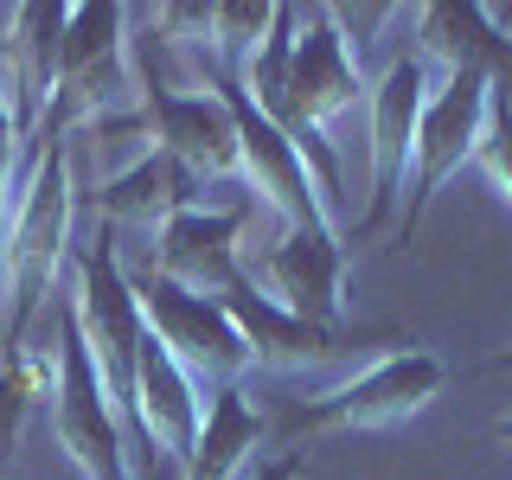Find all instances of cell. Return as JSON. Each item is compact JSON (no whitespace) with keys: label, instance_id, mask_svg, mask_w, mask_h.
Listing matches in <instances>:
<instances>
[{"label":"cell","instance_id":"4","mask_svg":"<svg viewBox=\"0 0 512 480\" xmlns=\"http://www.w3.org/2000/svg\"><path fill=\"white\" fill-rule=\"evenodd\" d=\"M128 58H135V116L154 135V148L180 160L205 192L237 186V122L224 109V96L218 90H167L154 71L148 39H128Z\"/></svg>","mask_w":512,"mask_h":480},{"label":"cell","instance_id":"21","mask_svg":"<svg viewBox=\"0 0 512 480\" xmlns=\"http://www.w3.org/2000/svg\"><path fill=\"white\" fill-rule=\"evenodd\" d=\"M493 436H500V442H512V416H500V423H493Z\"/></svg>","mask_w":512,"mask_h":480},{"label":"cell","instance_id":"11","mask_svg":"<svg viewBox=\"0 0 512 480\" xmlns=\"http://www.w3.org/2000/svg\"><path fill=\"white\" fill-rule=\"evenodd\" d=\"M64 20H71V7H39V0L0 13V96H7V116H13L26 160H39V128L58 90Z\"/></svg>","mask_w":512,"mask_h":480},{"label":"cell","instance_id":"16","mask_svg":"<svg viewBox=\"0 0 512 480\" xmlns=\"http://www.w3.org/2000/svg\"><path fill=\"white\" fill-rule=\"evenodd\" d=\"M218 308L231 314L237 333H244L250 372H256V365H263V372H301V365H320V359H333V352H340V333L295 320L288 308H276V301H269L256 282H231L218 295Z\"/></svg>","mask_w":512,"mask_h":480},{"label":"cell","instance_id":"7","mask_svg":"<svg viewBox=\"0 0 512 480\" xmlns=\"http://www.w3.org/2000/svg\"><path fill=\"white\" fill-rule=\"evenodd\" d=\"M244 263V282H256L276 308H288L308 327L340 333L346 314V263L352 244L340 237V224H301V231H282L276 244L263 250H237Z\"/></svg>","mask_w":512,"mask_h":480},{"label":"cell","instance_id":"8","mask_svg":"<svg viewBox=\"0 0 512 480\" xmlns=\"http://www.w3.org/2000/svg\"><path fill=\"white\" fill-rule=\"evenodd\" d=\"M487 103H493L487 77H442V90H429L423 116H416V141H410V180H404V199H397V237L404 244L423 224L429 199L474 160L480 135H487Z\"/></svg>","mask_w":512,"mask_h":480},{"label":"cell","instance_id":"14","mask_svg":"<svg viewBox=\"0 0 512 480\" xmlns=\"http://www.w3.org/2000/svg\"><path fill=\"white\" fill-rule=\"evenodd\" d=\"M423 64H442L448 77H487L493 90H512V32L474 0H442L416 13Z\"/></svg>","mask_w":512,"mask_h":480},{"label":"cell","instance_id":"9","mask_svg":"<svg viewBox=\"0 0 512 480\" xmlns=\"http://www.w3.org/2000/svg\"><path fill=\"white\" fill-rule=\"evenodd\" d=\"M442 378L448 372H442L436 352L397 346V352H384L378 365H365L359 378H346L340 391H327L320 404H308L295 416V429H359V436H372V429H404L442 397Z\"/></svg>","mask_w":512,"mask_h":480},{"label":"cell","instance_id":"12","mask_svg":"<svg viewBox=\"0 0 512 480\" xmlns=\"http://www.w3.org/2000/svg\"><path fill=\"white\" fill-rule=\"evenodd\" d=\"M429 103V64L423 58H397L384 71V84L372 90V205H365V231H378L384 218L397 212L404 199V180H410V141H416V116Z\"/></svg>","mask_w":512,"mask_h":480},{"label":"cell","instance_id":"13","mask_svg":"<svg viewBox=\"0 0 512 480\" xmlns=\"http://www.w3.org/2000/svg\"><path fill=\"white\" fill-rule=\"evenodd\" d=\"M199 429H205V397L173 352L141 327V346H135V436L154 448L167 468H186L192 448H199Z\"/></svg>","mask_w":512,"mask_h":480},{"label":"cell","instance_id":"15","mask_svg":"<svg viewBox=\"0 0 512 480\" xmlns=\"http://www.w3.org/2000/svg\"><path fill=\"white\" fill-rule=\"evenodd\" d=\"M192 205H212V192H205L192 173L180 167L173 154L148 148L128 173L103 186V199H96V218H103V231H135V237H160V224L173 212H192Z\"/></svg>","mask_w":512,"mask_h":480},{"label":"cell","instance_id":"5","mask_svg":"<svg viewBox=\"0 0 512 480\" xmlns=\"http://www.w3.org/2000/svg\"><path fill=\"white\" fill-rule=\"evenodd\" d=\"M128 288H135L141 327H148L154 340L173 352V365H180V372L199 384V397L231 391V384L250 378V346H244V333L231 327V314H224L218 301L186 295V288L160 282L154 269L128 276Z\"/></svg>","mask_w":512,"mask_h":480},{"label":"cell","instance_id":"19","mask_svg":"<svg viewBox=\"0 0 512 480\" xmlns=\"http://www.w3.org/2000/svg\"><path fill=\"white\" fill-rule=\"evenodd\" d=\"M26 404H32V372H26V346H20V352H7V359H0V474H7V461H13Z\"/></svg>","mask_w":512,"mask_h":480},{"label":"cell","instance_id":"10","mask_svg":"<svg viewBox=\"0 0 512 480\" xmlns=\"http://www.w3.org/2000/svg\"><path fill=\"white\" fill-rule=\"evenodd\" d=\"M244 224H250V199L237 192L231 205H192V212H173L154 237V276L186 288V295L218 301L231 282H244Z\"/></svg>","mask_w":512,"mask_h":480},{"label":"cell","instance_id":"17","mask_svg":"<svg viewBox=\"0 0 512 480\" xmlns=\"http://www.w3.org/2000/svg\"><path fill=\"white\" fill-rule=\"evenodd\" d=\"M256 442H263V410L244 397V384L212 391L205 397L199 448H192V461L180 468V480H237V474H250Z\"/></svg>","mask_w":512,"mask_h":480},{"label":"cell","instance_id":"22","mask_svg":"<svg viewBox=\"0 0 512 480\" xmlns=\"http://www.w3.org/2000/svg\"><path fill=\"white\" fill-rule=\"evenodd\" d=\"M493 365H500V372H512V352H500V359H493Z\"/></svg>","mask_w":512,"mask_h":480},{"label":"cell","instance_id":"3","mask_svg":"<svg viewBox=\"0 0 512 480\" xmlns=\"http://www.w3.org/2000/svg\"><path fill=\"white\" fill-rule=\"evenodd\" d=\"M128 13L122 7H71L58 45V90L45 109V128H71L84 122L96 135H122L128 122L116 103H135V58H128Z\"/></svg>","mask_w":512,"mask_h":480},{"label":"cell","instance_id":"23","mask_svg":"<svg viewBox=\"0 0 512 480\" xmlns=\"http://www.w3.org/2000/svg\"><path fill=\"white\" fill-rule=\"evenodd\" d=\"M0 237H7V218H0Z\"/></svg>","mask_w":512,"mask_h":480},{"label":"cell","instance_id":"1","mask_svg":"<svg viewBox=\"0 0 512 480\" xmlns=\"http://www.w3.org/2000/svg\"><path fill=\"white\" fill-rule=\"evenodd\" d=\"M71 218H77V192H71V154H64L58 128H39V160L32 180L20 192L0 237V346L20 352L26 320L45 308L64 250H71Z\"/></svg>","mask_w":512,"mask_h":480},{"label":"cell","instance_id":"6","mask_svg":"<svg viewBox=\"0 0 512 480\" xmlns=\"http://www.w3.org/2000/svg\"><path fill=\"white\" fill-rule=\"evenodd\" d=\"M58 378H52V429L64 442V455L84 468V480H135V455H128L116 410H109L103 384H96V365L84 352V333H77V301L58 295Z\"/></svg>","mask_w":512,"mask_h":480},{"label":"cell","instance_id":"20","mask_svg":"<svg viewBox=\"0 0 512 480\" xmlns=\"http://www.w3.org/2000/svg\"><path fill=\"white\" fill-rule=\"evenodd\" d=\"M301 474H308V461L288 448V455H263V461H250V474H244V480H301Z\"/></svg>","mask_w":512,"mask_h":480},{"label":"cell","instance_id":"24","mask_svg":"<svg viewBox=\"0 0 512 480\" xmlns=\"http://www.w3.org/2000/svg\"><path fill=\"white\" fill-rule=\"evenodd\" d=\"M135 480H154V474H135Z\"/></svg>","mask_w":512,"mask_h":480},{"label":"cell","instance_id":"18","mask_svg":"<svg viewBox=\"0 0 512 480\" xmlns=\"http://www.w3.org/2000/svg\"><path fill=\"white\" fill-rule=\"evenodd\" d=\"M474 167L493 180V192L512 205V90H493L487 103V135L474 148Z\"/></svg>","mask_w":512,"mask_h":480},{"label":"cell","instance_id":"2","mask_svg":"<svg viewBox=\"0 0 512 480\" xmlns=\"http://www.w3.org/2000/svg\"><path fill=\"white\" fill-rule=\"evenodd\" d=\"M77 333H84V352L96 365V384H103L109 410H116L122 442L135 436V346H141V308H135V288H128V263L116 250V231L96 224V237L77 250Z\"/></svg>","mask_w":512,"mask_h":480}]
</instances>
